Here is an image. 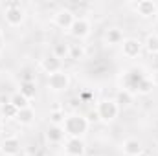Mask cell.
I'll list each match as a JSON object with an SVG mask.
<instances>
[{"label":"cell","instance_id":"6da1fadb","mask_svg":"<svg viewBox=\"0 0 158 156\" xmlns=\"http://www.w3.org/2000/svg\"><path fill=\"white\" fill-rule=\"evenodd\" d=\"M121 84H123V90L131 92L132 96H149L153 92V88H155L149 76H145L138 68H131V70L123 72Z\"/></svg>","mask_w":158,"mask_h":156},{"label":"cell","instance_id":"7a4b0ae2","mask_svg":"<svg viewBox=\"0 0 158 156\" xmlns=\"http://www.w3.org/2000/svg\"><path fill=\"white\" fill-rule=\"evenodd\" d=\"M90 129V121L85 114H79V112H70L64 117V123H63V130L68 138H83Z\"/></svg>","mask_w":158,"mask_h":156},{"label":"cell","instance_id":"3957f363","mask_svg":"<svg viewBox=\"0 0 158 156\" xmlns=\"http://www.w3.org/2000/svg\"><path fill=\"white\" fill-rule=\"evenodd\" d=\"M4 20L9 28H19L26 20V11L19 0H11L4 7Z\"/></svg>","mask_w":158,"mask_h":156},{"label":"cell","instance_id":"277c9868","mask_svg":"<svg viewBox=\"0 0 158 156\" xmlns=\"http://www.w3.org/2000/svg\"><path fill=\"white\" fill-rule=\"evenodd\" d=\"M119 105L116 103L114 97H107V99H101L96 107V112L99 116V121L103 123H112L116 117L119 116Z\"/></svg>","mask_w":158,"mask_h":156},{"label":"cell","instance_id":"5b68a950","mask_svg":"<svg viewBox=\"0 0 158 156\" xmlns=\"http://www.w3.org/2000/svg\"><path fill=\"white\" fill-rule=\"evenodd\" d=\"M72 84V77L66 70H61V72H55V74H50L46 79V88L52 90V92H66Z\"/></svg>","mask_w":158,"mask_h":156},{"label":"cell","instance_id":"8992f818","mask_svg":"<svg viewBox=\"0 0 158 156\" xmlns=\"http://www.w3.org/2000/svg\"><path fill=\"white\" fill-rule=\"evenodd\" d=\"M90 30H92V26H90V20H88V18H85V17H76V20H74V24L70 26L68 33H70V37H74L76 40H83L90 35Z\"/></svg>","mask_w":158,"mask_h":156},{"label":"cell","instance_id":"52a82bcc","mask_svg":"<svg viewBox=\"0 0 158 156\" xmlns=\"http://www.w3.org/2000/svg\"><path fill=\"white\" fill-rule=\"evenodd\" d=\"M142 51H143V42L140 39L127 37L121 42V55L127 57V59H136V57L142 55Z\"/></svg>","mask_w":158,"mask_h":156},{"label":"cell","instance_id":"ba28073f","mask_svg":"<svg viewBox=\"0 0 158 156\" xmlns=\"http://www.w3.org/2000/svg\"><path fill=\"white\" fill-rule=\"evenodd\" d=\"M74 20H76V13H74L72 9H68V7H61V9H57V11L53 13V24H55L59 30L68 31L70 26L74 24Z\"/></svg>","mask_w":158,"mask_h":156},{"label":"cell","instance_id":"9c48e42d","mask_svg":"<svg viewBox=\"0 0 158 156\" xmlns=\"http://www.w3.org/2000/svg\"><path fill=\"white\" fill-rule=\"evenodd\" d=\"M132 9L140 18H153L158 11V2H155V0H140V2L132 4Z\"/></svg>","mask_w":158,"mask_h":156},{"label":"cell","instance_id":"30bf717a","mask_svg":"<svg viewBox=\"0 0 158 156\" xmlns=\"http://www.w3.org/2000/svg\"><path fill=\"white\" fill-rule=\"evenodd\" d=\"M0 149H2V156H19L22 151L20 145V138L17 136H7L0 142Z\"/></svg>","mask_w":158,"mask_h":156},{"label":"cell","instance_id":"8fae6325","mask_svg":"<svg viewBox=\"0 0 158 156\" xmlns=\"http://www.w3.org/2000/svg\"><path fill=\"white\" fill-rule=\"evenodd\" d=\"M64 153L72 156H85L86 153V143L83 138H68L64 143Z\"/></svg>","mask_w":158,"mask_h":156},{"label":"cell","instance_id":"7c38bea8","mask_svg":"<svg viewBox=\"0 0 158 156\" xmlns=\"http://www.w3.org/2000/svg\"><path fill=\"white\" fill-rule=\"evenodd\" d=\"M40 70L50 76V74L61 72V70H64V68H63V61H59V59L53 57V55H46V57L40 59Z\"/></svg>","mask_w":158,"mask_h":156},{"label":"cell","instance_id":"4fadbf2b","mask_svg":"<svg viewBox=\"0 0 158 156\" xmlns=\"http://www.w3.org/2000/svg\"><path fill=\"white\" fill-rule=\"evenodd\" d=\"M103 40H105V44H107V46H121V42L125 40V37H123L121 28L112 26V28H107V30H105Z\"/></svg>","mask_w":158,"mask_h":156},{"label":"cell","instance_id":"5bb4252c","mask_svg":"<svg viewBox=\"0 0 158 156\" xmlns=\"http://www.w3.org/2000/svg\"><path fill=\"white\" fill-rule=\"evenodd\" d=\"M121 151H123L125 156H138L143 151V147H142V142H140V140H136V138H127V140L121 143Z\"/></svg>","mask_w":158,"mask_h":156},{"label":"cell","instance_id":"9a60e30c","mask_svg":"<svg viewBox=\"0 0 158 156\" xmlns=\"http://www.w3.org/2000/svg\"><path fill=\"white\" fill-rule=\"evenodd\" d=\"M64 138H66V134H64L63 127H57V125H50V127H48V130H46V140H48V143L59 145V143L64 142Z\"/></svg>","mask_w":158,"mask_h":156},{"label":"cell","instance_id":"2e32d148","mask_svg":"<svg viewBox=\"0 0 158 156\" xmlns=\"http://www.w3.org/2000/svg\"><path fill=\"white\" fill-rule=\"evenodd\" d=\"M19 125H22V127H28V125H31L33 121H35V109L33 107H28V109H24V110H19V116L15 119Z\"/></svg>","mask_w":158,"mask_h":156},{"label":"cell","instance_id":"e0dca14e","mask_svg":"<svg viewBox=\"0 0 158 156\" xmlns=\"http://www.w3.org/2000/svg\"><path fill=\"white\" fill-rule=\"evenodd\" d=\"M52 55L57 57L59 61L70 59V44L68 42H55L53 48H52Z\"/></svg>","mask_w":158,"mask_h":156},{"label":"cell","instance_id":"ac0fdd59","mask_svg":"<svg viewBox=\"0 0 158 156\" xmlns=\"http://www.w3.org/2000/svg\"><path fill=\"white\" fill-rule=\"evenodd\" d=\"M9 103H13V107L17 109V110H24V109H28V107H31L30 105V99L28 97H24L20 92H13L11 96H9V99H7Z\"/></svg>","mask_w":158,"mask_h":156},{"label":"cell","instance_id":"d6986e66","mask_svg":"<svg viewBox=\"0 0 158 156\" xmlns=\"http://www.w3.org/2000/svg\"><path fill=\"white\" fill-rule=\"evenodd\" d=\"M19 92H20L24 97H28L30 101L35 99V96H37V84H35V81H22Z\"/></svg>","mask_w":158,"mask_h":156},{"label":"cell","instance_id":"ffe728a7","mask_svg":"<svg viewBox=\"0 0 158 156\" xmlns=\"http://www.w3.org/2000/svg\"><path fill=\"white\" fill-rule=\"evenodd\" d=\"M143 42V50L151 55H158V33H149Z\"/></svg>","mask_w":158,"mask_h":156},{"label":"cell","instance_id":"44dd1931","mask_svg":"<svg viewBox=\"0 0 158 156\" xmlns=\"http://www.w3.org/2000/svg\"><path fill=\"white\" fill-rule=\"evenodd\" d=\"M114 99H116V103L119 105V109H129V107L134 103V96H132L131 92L123 90V88L116 94V97H114Z\"/></svg>","mask_w":158,"mask_h":156},{"label":"cell","instance_id":"7402d4cb","mask_svg":"<svg viewBox=\"0 0 158 156\" xmlns=\"http://www.w3.org/2000/svg\"><path fill=\"white\" fill-rule=\"evenodd\" d=\"M64 117H66V112L61 109V107H55L50 110L48 114V119H50V125H57V127H63L64 123Z\"/></svg>","mask_w":158,"mask_h":156},{"label":"cell","instance_id":"603a6c76","mask_svg":"<svg viewBox=\"0 0 158 156\" xmlns=\"http://www.w3.org/2000/svg\"><path fill=\"white\" fill-rule=\"evenodd\" d=\"M0 114H2V117H6V119H17V116H19V110L13 107V103L4 101V103L0 105Z\"/></svg>","mask_w":158,"mask_h":156},{"label":"cell","instance_id":"cb8c5ba5","mask_svg":"<svg viewBox=\"0 0 158 156\" xmlns=\"http://www.w3.org/2000/svg\"><path fill=\"white\" fill-rule=\"evenodd\" d=\"M85 55H86V51H85V46L83 44H70V59L72 61H83L85 59Z\"/></svg>","mask_w":158,"mask_h":156},{"label":"cell","instance_id":"d4e9b609","mask_svg":"<svg viewBox=\"0 0 158 156\" xmlns=\"http://www.w3.org/2000/svg\"><path fill=\"white\" fill-rule=\"evenodd\" d=\"M149 79H151L153 86H156V88H158V68H155V70L151 72V76H149Z\"/></svg>","mask_w":158,"mask_h":156},{"label":"cell","instance_id":"484cf974","mask_svg":"<svg viewBox=\"0 0 158 156\" xmlns=\"http://www.w3.org/2000/svg\"><path fill=\"white\" fill-rule=\"evenodd\" d=\"M88 121H90V123H92V121H99V116H98V112H96V110H92V112H88Z\"/></svg>","mask_w":158,"mask_h":156},{"label":"cell","instance_id":"4316f807","mask_svg":"<svg viewBox=\"0 0 158 156\" xmlns=\"http://www.w3.org/2000/svg\"><path fill=\"white\" fill-rule=\"evenodd\" d=\"M4 48H6V37H4V31H0V53L4 51Z\"/></svg>","mask_w":158,"mask_h":156},{"label":"cell","instance_id":"83f0119b","mask_svg":"<svg viewBox=\"0 0 158 156\" xmlns=\"http://www.w3.org/2000/svg\"><path fill=\"white\" fill-rule=\"evenodd\" d=\"M2 132H4V121L0 119V134H2Z\"/></svg>","mask_w":158,"mask_h":156},{"label":"cell","instance_id":"f1b7e54d","mask_svg":"<svg viewBox=\"0 0 158 156\" xmlns=\"http://www.w3.org/2000/svg\"><path fill=\"white\" fill-rule=\"evenodd\" d=\"M138 156H151V154H149L147 151H142V153H140V154H138Z\"/></svg>","mask_w":158,"mask_h":156},{"label":"cell","instance_id":"f546056e","mask_svg":"<svg viewBox=\"0 0 158 156\" xmlns=\"http://www.w3.org/2000/svg\"><path fill=\"white\" fill-rule=\"evenodd\" d=\"M155 18H156V22H158V11H156V15H155Z\"/></svg>","mask_w":158,"mask_h":156},{"label":"cell","instance_id":"4dcf8cb0","mask_svg":"<svg viewBox=\"0 0 158 156\" xmlns=\"http://www.w3.org/2000/svg\"><path fill=\"white\" fill-rule=\"evenodd\" d=\"M64 156H72V154H66V153H64Z\"/></svg>","mask_w":158,"mask_h":156},{"label":"cell","instance_id":"1f68e13d","mask_svg":"<svg viewBox=\"0 0 158 156\" xmlns=\"http://www.w3.org/2000/svg\"><path fill=\"white\" fill-rule=\"evenodd\" d=\"M0 156H2V149H0Z\"/></svg>","mask_w":158,"mask_h":156},{"label":"cell","instance_id":"d6a6232c","mask_svg":"<svg viewBox=\"0 0 158 156\" xmlns=\"http://www.w3.org/2000/svg\"><path fill=\"white\" fill-rule=\"evenodd\" d=\"M0 6H2V2H0Z\"/></svg>","mask_w":158,"mask_h":156}]
</instances>
